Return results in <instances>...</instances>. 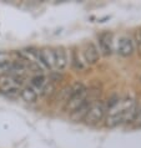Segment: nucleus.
I'll return each mask as SVG.
<instances>
[{"label":"nucleus","instance_id":"0eeeda50","mask_svg":"<svg viewBox=\"0 0 141 148\" xmlns=\"http://www.w3.org/2000/svg\"><path fill=\"white\" fill-rule=\"evenodd\" d=\"M54 61H55V69L60 71L68 66V55L63 46H59L54 50Z\"/></svg>","mask_w":141,"mask_h":148},{"label":"nucleus","instance_id":"423d86ee","mask_svg":"<svg viewBox=\"0 0 141 148\" xmlns=\"http://www.w3.org/2000/svg\"><path fill=\"white\" fill-rule=\"evenodd\" d=\"M118 51L121 56H130L134 52V42L129 36H122L120 38L118 42Z\"/></svg>","mask_w":141,"mask_h":148},{"label":"nucleus","instance_id":"9b49d317","mask_svg":"<svg viewBox=\"0 0 141 148\" xmlns=\"http://www.w3.org/2000/svg\"><path fill=\"white\" fill-rule=\"evenodd\" d=\"M99 44H100V50L105 56L111 54V34L104 32L99 36Z\"/></svg>","mask_w":141,"mask_h":148},{"label":"nucleus","instance_id":"ddd939ff","mask_svg":"<svg viewBox=\"0 0 141 148\" xmlns=\"http://www.w3.org/2000/svg\"><path fill=\"white\" fill-rule=\"evenodd\" d=\"M71 60H73V65H74L75 69H77V70H84L85 69V64L80 60V57H79V55H77V51L73 52V59Z\"/></svg>","mask_w":141,"mask_h":148},{"label":"nucleus","instance_id":"9d476101","mask_svg":"<svg viewBox=\"0 0 141 148\" xmlns=\"http://www.w3.org/2000/svg\"><path fill=\"white\" fill-rule=\"evenodd\" d=\"M48 81H46V77H45L44 75H41V73H38V75L32 76L31 80H30V87L34 88L36 93L38 95H41V92H43V90L45 88V86H46Z\"/></svg>","mask_w":141,"mask_h":148},{"label":"nucleus","instance_id":"20e7f679","mask_svg":"<svg viewBox=\"0 0 141 148\" xmlns=\"http://www.w3.org/2000/svg\"><path fill=\"white\" fill-rule=\"evenodd\" d=\"M84 87L85 86L82 85L81 82H75V84H73L70 86H66V87H64L59 92V96H57V98H56V102L65 106L66 103H68V101L74 96V95H75L77 91H80L81 88H84Z\"/></svg>","mask_w":141,"mask_h":148},{"label":"nucleus","instance_id":"1a4fd4ad","mask_svg":"<svg viewBox=\"0 0 141 148\" xmlns=\"http://www.w3.org/2000/svg\"><path fill=\"white\" fill-rule=\"evenodd\" d=\"M91 103H93V100H91V98H88V101H86L84 105L80 106L77 110H75L74 112L70 113V118H71L73 121H75V122H79V121L84 120L85 116H86V113H88V111H89V108H90Z\"/></svg>","mask_w":141,"mask_h":148},{"label":"nucleus","instance_id":"7ed1b4c3","mask_svg":"<svg viewBox=\"0 0 141 148\" xmlns=\"http://www.w3.org/2000/svg\"><path fill=\"white\" fill-rule=\"evenodd\" d=\"M89 93H90V91H89V90L86 88V87L81 88L80 91H77V92L68 101V103L64 106L65 111H68V112L71 113V112H74L75 110H77L79 107H80V106H82L86 101H88Z\"/></svg>","mask_w":141,"mask_h":148},{"label":"nucleus","instance_id":"f8f14e48","mask_svg":"<svg viewBox=\"0 0 141 148\" xmlns=\"http://www.w3.org/2000/svg\"><path fill=\"white\" fill-rule=\"evenodd\" d=\"M20 96L25 102H35L38 100L39 95L30 86H25V87H21V90H20Z\"/></svg>","mask_w":141,"mask_h":148},{"label":"nucleus","instance_id":"4468645a","mask_svg":"<svg viewBox=\"0 0 141 148\" xmlns=\"http://www.w3.org/2000/svg\"><path fill=\"white\" fill-rule=\"evenodd\" d=\"M132 122H134L135 127H141V108L136 111L135 116H134V120H132Z\"/></svg>","mask_w":141,"mask_h":148},{"label":"nucleus","instance_id":"f257e3e1","mask_svg":"<svg viewBox=\"0 0 141 148\" xmlns=\"http://www.w3.org/2000/svg\"><path fill=\"white\" fill-rule=\"evenodd\" d=\"M106 113V105L104 101H93V103L90 105V108L86 113L84 121L86 125H96L102 118L105 117Z\"/></svg>","mask_w":141,"mask_h":148},{"label":"nucleus","instance_id":"2eb2a0df","mask_svg":"<svg viewBox=\"0 0 141 148\" xmlns=\"http://www.w3.org/2000/svg\"><path fill=\"white\" fill-rule=\"evenodd\" d=\"M136 41H138L139 50L141 51V30H140V31H138V34H136Z\"/></svg>","mask_w":141,"mask_h":148},{"label":"nucleus","instance_id":"6e6552de","mask_svg":"<svg viewBox=\"0 0 141 148\" xmlns=\"http://www.w3.org/2000/svg\"><path fill=\"white\" fill-rule=\"evenodd\" d=\"M40 60L44 67L46 69H55V61H54V50L49 47H44L39 51Z\"/></svg>","mask_w":141,"mask_h":148},{"label":"nucleus","instance_id":"39448f33","mask_svg":"<svg viewBox=\"0 0 141 148\" xmlns=\"http://www.w3.org/2000/svg\"><path fill=\"white\" fill-rule=\"evenodd\" d=\"M82 54H84V60L86 61V64H95L100 59V51L93 42H88L85 45Z\"/></svg>","mask_w":141,"mask_h":148},{"label":"nucleus","instance_id":"f03ea898","mask_svg":"<svg viewBox=\"0 0 141 148\" xmlns=\"http://www.w3.org/2000/svg\"><path fill=\"white\" fill-rule=\"evenodd\" d=\"M21 90V80L11 75L0 76V92L5 95H18Z\"/></svg>","mask_w":141,"mask_h":148}]
</instances>
